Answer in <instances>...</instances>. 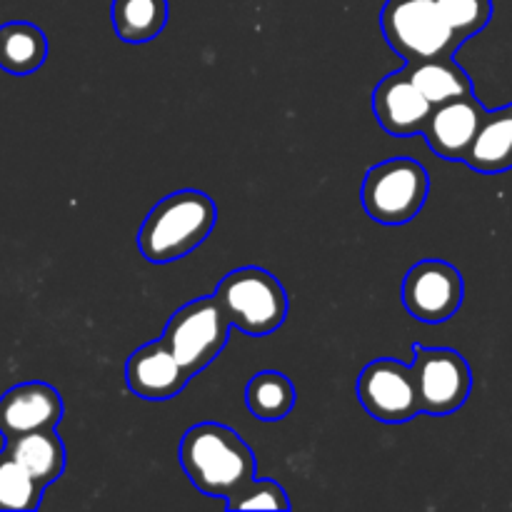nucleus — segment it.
<instances>
[{
  "label": "nucleus",
  "instance_id": "1",
  "mask_svg": "<svg viewBox=\"0 0 512 512\" xmlns=\"http://www.w3.org/2000/svg\"><path fill=\"white\" fill-rule=\"evenodd\" d=\"M180 465L190 483L208 498H225L255 478L253 450L235 430L198 423L180 440Z\"/></svg>",
  "mask_w": 512,
  "mask_h": 512
},
{
  "label": "nucleus",
  "instance_id": "2",
  "mask_svg": "<svg viewBox=\"0 0 512 512\" xmlns=\"http://www.w3.org/2000/svg\"><path fill=\"white\" fill-rule=\"evenodd\" d=\"M218 210L200 190H178L160 200L138 233V248L155 265L173 263L205 243L215 228Z\"/></svg>",
  "mask_w": 512,
  "mask_h": 512
},
{
  "label": "nucleus",
  "instance_id": "3",
  "mask_svg": "<svg viewBox=\"0 0 512 512\" xmlns=\"http://www.w3.org/2000/svg\"><path fill=\"white\" fill-rule=\"evenodd\" d=\"M215 298L228 315L230 325L250 338L275 333L288 318V293L283 283L255 265L225 275L218 283Z\"/></svg>",
  "mask_w": 512,
  "mask_h": 512
},
{
  "label": "nucleus",
  "instance_id": "4",
  "mask_svg": "<svg viewBox=\"0 0 512 512\" xmlns=\"http://www.w3.org/2000/svg\"><path fill=\"white\" fill-rule=\"evenodd\" d=\"M380 28L390 48L408 63L450 58L463 45L438 0H388L380 13Z\"/></svg>",
  "mask_w": 512,
  "mask_h": 512
},
{
  "label": "nucleus",
  "instance_id": "5",
  "mask_svg": "<svg viewBox=\"0 0 512 512\" xmlns=\"http://www.w3.org/2000/svg\"><path fill=\"white\" fill-rule=\"evenodd\" d=\"M430 193V178L423 163L393 158L373 165L363 180L365 213L383 225H405L423 210Z\"/></svg>",
  "mask_w": 512,
  "mask_h": 512
},
{
  "label": "nucleus",
  "instance_id": "6",
  "mask_svg": "<svg viewBox=\"0 0 512 512\" xmlns=\"http://www.w3.org/2000/svg\"><path fill=\"white\" fill-rule=\"evenodd\" d=\"M230 320L218 298H198L185 303L165 325L163 340L185 373L195 378L225 350L230 338Z\"/></svg>",
  "mask_w": 512,
  "mask_h": 512
},
{
  "label": "nucleus",
  "instance_id": "7",
  "mask_svg": "<svg viewBox=\"0 0 512 512\" xmlns=\"http://www.w3.org/2000/svg\"><path fill=\"white\" fill-rule=\"evenodd\" d=\"M410 368L423 415L443 418L458 413L473 390V373L458 350L415 345V360Z\"/></svg>",
  "mask_w": 512,
  "mask_h": 512
},
{
  "label": "nucleus",
  "instance_id": "8",
  "mask_svg": "<svg viewBox=\"0 0 512 512\" xmlns=\"http://www.w3.org/2000/svg\"><path fill=\"white\" fill-rule=\"evenodd\" d=\"M358 400L370 418L388 425L408 423L423 415L413 368L393 358H378L365 365L358 378Z\"/></svg>",
  "mask_w": 512,
  "mask_h": 512
},
{
  "label": "nucleus",
  "instance_id": "9",
  "mask_svg": "<svg viewBox=\"0 0 512 512\" xmlns=\"http://www.w3.org/2000/svg\"><path fill=\"white\" fill-rule=\"evenodd\" d=\"M463 275L445 260H423L403 280V305L423 323H445L463 305Z\"/></svg>",
  "mask_w": 512,
  "mask_h": 512
},
{
  "label": "nucleus",
  "instance_id": "10",
  "mask_svg": "<svg viewBox=\"0 0 512 512\" xmlns=\"http://www.w3.org/2000/svg\"><path fill=\"white\" fill-rule=\"evenodd\" d=\"M60 418H63V400L48 383L30 380V383L13 385L0 395V435L5 440L55 428Z\"/></svg>",
  "mask_w": 512,
  "mask_h": 512
},
{
  "label": "nucleus",
  "instance_id": "11",
  "mask_svg": "<svg viewBox=\"0 0 512 512\" xmlns=\"http://www.w3.org/2000/svg\"><path fill=\"white\" fill-rule=\"evenodd\" d=\"M485 115H488V108L473 93L463 95V98L435 105L420 135L428 140L430 150L440 158L463 160L473 145L475 135H478L480 125H483Z\"/></svg>",
  "mask_w": 512,
  "mask_h": 512
},
{
  "label": "nucleus",
  "instance_id": "12",
  "mask_svg": "<svg viewBox=\"0 0 512 512\" xmlns=\"http://www.w3.org/2000/svg\"><path fill=\"white\" fill-rule=\"evenodd\" d=\"M373 113L385 133L393 138H410L423 133L433 105L403 68L380 80L378 88L373 90Z\"/></svg>",
  "mask_w": 512,
  "mask_h": 512
},
{
  "label": "nucleus",
  "instance_id": "13",
  "mask_svg": "<svg viewBox=\"0 0 512 512\" xmlns=\"http://www.w3.org/2000/svg\"><path fill=\"white\" fill-rule=\"evenodd\" d=\"M190 380L193 378L185 373L163 338L135 350L125 365V383L130 393L153 403L180 395Z\"/></svg>",
  "mask_w": 512,
  "mask_h": 512
},
{
  "label": "nucleus",
  "instance_id": "14",
  "mask_svg": "<svg viewBox=\"0 0 512 512\" xmlns=\"http://www.w3.org/2000/svg\"><path fill=\"white\" fill-rule=\"evenodd\" d=\"M463 163L483 175H498L512 168V103L488 110Z\"/></svg>",
  "mask_w": 512,
  "mask_h": 512
},
{
  "label": "nucleus",
  "instance_id": "15",
  "mask_svg": "<svg viewBox=\"0 0 512 512\" xmlns=\"http://www.w3.org/2000/svg\"><path fill=\"white\" fill-rule=\"evenodd\" d=\"M3 450L10 458L18 460L43 488L55 483L65 470V445L55 433V428L35 430V433L5 440Z\"/></svg>",
  "mask_w": 512,
  "mask_h": 512
},
{
  "label": "nucleus",
  "instance_id": "16",
  "mask_svg": "<svg viewBox=\"0 0 512 512\" xmlns=\"http://www.w3.org/2000/svg\"><path fill=\"white\" fill-rule=\"evenodd\" d=\"M48 58V38L25 20L0 25V68L10 75H30Z\"/></svg>",
  "mask_w": 512,
  "mask_h": 512
},
{
  "label": "nucleus",
  "instance_id": "17",
  "mask_svg": "<svg viewBox=\"0 0 512 512\" xmlns=\"http://www.w3.org/2000/svg\"><path fill=\"white\" fill-rule=\"evenodd\" d=\"M405 73L410 75L420 93L430 100V105H443L448 100L463 98L473 93V80L450 58H430L418 60V63L405 65Z\"/></svg>",
  "mask_w": 512,
  "mask_h": 512
},
{
  "label": "nucleus",
  "instance_id": "18",
  "mask_svg": "<svg viewBox=\"0 0 512 512\" xmlns=\"http://www.w3.org/2000/svg\"><path fill=\"white\" fill-rule=\"evenodd\" d=\"M110 20L120 40L148 43L168 25V0H113Z\"/></svg>",
  "mask_w": 512,
  "mask_h": 512
},
{
  "label": "nucleus",
  "instance_id": "19",
  "mask_svg": "<svg viewBox=\"0 0 512 512\" xmlns=\"http://www.w3.org/2000/svg\"><path fill=\"white\" fill-rule=\"evenodd\" d=\"M245 403L248 410L258 420L275 423V420L288 418L295 405V385L288 375L278 370H263L255 378H250L245 388Z\"/></svg>",
  "mask_w": 512,
  "mask_h": 512
},
{
  "label": "nucleus",
  "instance_id": "20",
  "mask_svg": "<svg viewBox=\"0 0 512 512\" xmlns=\"http://www.w3.org/2000/svg\"><path fill=\"white\" fill-rule=\"evenodd\" d=\"M43 485L8 453H0V512L38 510Z\"/></svg>",
  "mask_w": 512,
  "mask_h": 512
},
{
  "label": "nucleus",
  "instance_id": "21",
  "mask_svg": "<svg viewBox=\"0 0 512 512\" xmlns=\"http://www.w3.org/2000/svg\"><path fill=\"white\" fill-rule=\"evenodd\" d=\"M438 5L463 43L485 30L493 18V0H438Z\"/></svg>",
  "mask_w": 512,
  "mask_h": 512
},
{
  "label": "nucleus",
  "instance_id": "22",
  "mask_svg": "<svg viewBox=\"0 0 512 512\" xmlns=\"http://www.w3.org/2000/svg\"><path fill=\"white\" fill-rule=\"evenodd\" d=\"M225 508L235 510H290L288 493L275 480H250L245 488L225 500Z\"/></svg>",
  "mask_w": 512,
  "mask_h": 512
}]
</instances>
